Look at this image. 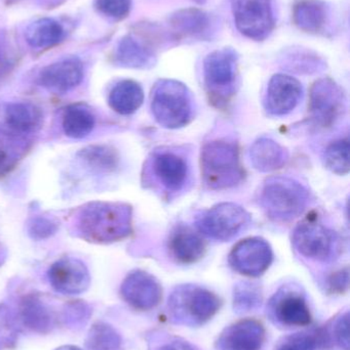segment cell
Listing matches in <instances>:
<instances>
[{"mask_svg": "<svg viewBox=\"0 0 350 350\" xmlns=\"http://www.w3.org/2000/svg\"><path fill=\"white\" fill-rule=\"evenodd\" d=\"M79 228L90 242L123 240L132 232V208L123 203L90 204L80 214Z\"/></svg>", "mask_w": 350, "mask_h": 350, "instance_id": "obj_1", "label": "cell"}, {"mask_svg": "<svg viewBox=\"0 0 350 350\" xmlns=\"http://www.w3.org/2000/svg\"><path fill=\"white\" fill-rule=\"evenodd\" d=\"M201 176L211 189H225L242 183L245 170L234 144L227 141L210 142L201 154Z\"/></svg>", "mask_w": 350, "mask_h": 350, "instance_id": "obj_2", "label": "cell"}, {"mask_svg": "<svg viewBox=\"0 0 350 350\" xmlns=\"http://www.w3.org/2000/svg\"><path fill=\"white\" fill-rule=\"evenodd\" d=\"M310 193L299 181L288 176L269 177L261 191V205L269 218L289 222L308 207Z\"/></svg>", "mask_w": 350, "mask_h": 350, "instance_id": "obj_3", "label": "cell"}, {"mask_svg": "<svg viewBox=\"0 0 350 350\" xmlns=\"http://www.w3.org/2000/svg\"><path fill=\"white\" fill-rule=\"evenodd\" d=\"M151 110L156 122L168 129L186 126L195 112L190 92L174 80H162L156 84L152 92Z\"/></svg>", "mask_w": 350, "mask_h": 350, "instance_id": "obj_4", "label": "cell"}, {"mask_svg": "<svg viewBox=\"0 0 350 350\" xmlns=\"http://www.w3.org/2000/svg\"><path fill=\"white\" fill-rule=\"evenodd\" d=\"M220 306L221 301L216 294L199 286H180L168 299V310L173 318L181 324L191 326L209 322Z\"/></svg>", "mask_w": 350, "mask_h": 350, "instance_id": "obj_5", "label": "cell"}, {"mask_svg": "<svg viewBox=\"0 0 350 350\" xmlns=\"http://www.w3.org/2000/svg\"><path fill=\"white\" fill-rule=\"evenodd\" d=\"M251 222V215L242 206L221 203L205 211L197 221L201 234L216 241H230L242 234Z\"/></svg>", "mask_w": 350, "mask_h": 350, "instance_id": "obj_6", "label": "cell"}, {"mask_svg": "<svg viewBox=\"0 0 350 350\" xmlns=\"http://www.w3.org/2000/svg\"><path fill=\"white\" fill-rule=\"evenodd\" d=\"M292 242L296 250L303 256L325 261L332 256L336 239L334 232L320 220L308 217L296 226Z\"/></svg>", "mask_w": 350, "mask_h": 350, "instance_id": "obj_7", "label": "cell"}, {"mask_svg": "<svg viewBox=\"0 0 350 350\" xmlns=\"http://www.w3.org/2000/svg\"><path fill=\"white\" fill-rule=\"evenodd\" d=\"M347 109L345 96L341 88L332 80L316 82L310 92V116L316 125L329 129L336 124Z\"/></svg>", "mask_w": 350, "mask_h": 350, "instance_id": "obj_8", "label": "cell"}, {"mask_svg": "<svg viewBox=\"0 0 350 350\" xmlns=\"http://www.w3.org/2000/svg\"><path fill=\"white\" fill-rule=\"evenodd\" d=\"M205 86L210 100L217 107H224L236 92V62L232 55L218 53L205 62Z\"/></svg>", "mask_w": 350, "mask_h": 350, "instance_id": "obj_9", "label": "cell"}, {"mask_svg": "<svg viewBox=\"0 0 350 350\" xmlns=\"http://www.w3.org/2000/svg\"><path fill=\"white\" fill-rule=\"evenodd\" d=\"M273 252L266 240L258 237L238 242L229 255V263L234 271L246 277H260L271 267Z\"/></svg>", "mask_w": 350, "mask_h": 350, "instance_id": "obj_10", "label": "cell"}, {"mask_svg": "<svg viewBox=\"0 0 350 350\" xmlns=\"http://www.w3.org/2000/svg\"><path fill=\"white\" fill-rule=\"evenodd\" d=\"M123 300L138 310H150L156 308L162 299L160 282L144 271H134L121 284Z\"/></svg>", "mask_w": 350, "mask_h": 350, "instance_id": "obj_11", "label": "cell"}, {"mask_svg": "<svg viewBox=\"0 0 350 350\" xmlns=\"http://www.w3.org/2000/svg\"><path fill=\"white\" fill-rule=\"evenodd\" d=\"M51 287L64 295H78L90 287V275L84 262L72 257L55 261L47 271Z\"/></svg>", "mask_w": 350, "mask_h": 350, "instance_id": "obj_12", "label": "cell"}, {"mask_svg": "<svg viewBox=\"0 0 350 350\" xmlns=\"http://www.w3.org/2000/svg\"><path fill=\"white\" fill-rule=\"evenodd\" d=\"M303 90L295 78L287 75H275L271 78L264 98L265 110L273 116L290 114L299 104Z\"/></svg>", "mask_w": 350, "mask_h": 350, "instance_id": "obj_13", "label": "cell"}, {"mask_svg": "<svg viewBox=\"0 0 350 350\" xmlns=\"http://www.w3.org/2000/svg\"><path fill=\"white\" fill-rule=\"evenodd\" d=\"M265 329L259 321L245 319L226 328L220 335V350H261L265 341Z\"/></svg>", "mask_w": 350, "mask_h": 350, "instance_id": "obj_14", "label": "cell"}, {"mask_svg": "<svg viewBox=\"0 0 350 350\" xmlns=\"http://www.w3.org/2000/svg\"><path fill=\"white\" fill-rule=\"evenodd\" d=\"M84 79V67L77 59H66L41 70L38 82L55 94H64L79 85Z\"/></svg>", "mask_w": 350, "mask_h": 350, "instance_id": "obj_15", "label": "cell"}, {"mask_svg": "<svg viewBox=\"0 0 350 350\" xmlns=\"http://www.w3.org/2000/svg\"><path fill=\"white\" fill-rule=\"evenodd\" d=\"M234 18L242 33L262 35L273 25L269 0H234Z\"/></svg>", "mask_w": 350, "mask_h": 350, "instance_id": "obj_16", "label": "cell"}, {"mask_svg": "<svg viewBox=\"0 0 350 350\" xmlns=\"http://www.w3.org/2000/svg\"><path fill=\"white\" fill-rule=\"evenodd\" d=\"M152 170L158 183L168 191H180L188 178L186 160L174 152H156L152 159Z\"/></svg>", "mask_w": 350, "mask_h": 350, "instance_id": "obj_17", "label": "cell"}, {"mask_svg": "<svg viewBox=\"0 0 350 350\" xmlns=\"http://www.w3.org/2000/svg\"><path fill=\"white\" fill-rule=\"evenodd\" d=\"M168 250L177 262L192 265L205 255V241L190 226L179 224L168 239Z\"/></svg>", "mask_w": 350, "mask_h": 350, "instance_id": "obj_18", "label": "cell"}, {"mask_svg": "<svg viewBox=\"0 0 350 350\" xmlns=\"http://www.w3.org/2000/svg\"><path fill=\"white\" fill-rule=\"evenodd\" d=\"M1 124L10 135H28L40 127V110L28 103H12L2 111Z\"/></svg>", "mask_w": 350, "mask_h": 350, "instance_id": "obj_19", "label": "cell"}, {"mask_svg": "<svg viewBox=\"0 0 350 350\" xmlns=\"http://www.w3.org/2000/svg\"><path fill=\"white\" fill-rule=\"evenodd\" d=\"M273 312L279 323L289 327H305L312 323V314L303 296L284 292L277 296Z\"/></svg>", "mask_w": 350, "mask_h": 350, "instance_id": "obj_20", "label": "cell"}, {"mask_svg": "<svg viewBox=\"0 0 350 350\" xmlns=\"http://www.w3.org/2000/svg\"><path fill=\"white\" fill-rule=\"evenodd\" d=\"M250 158L255 170L260 172H271L287 163L289 154L273 139L261 137L251 147Z\"/></svg>", "mask_w": 350, "mask_h": 350, "instance_id": "obj_21", "label": "cell"}, {"mask_svg": "<svg viewBox=\"0 0 350 350\" xmlns=\"http://www.w3.org/2000/svg\"><path fill=\"white\" fill-rule=\"evenodd\" d=\"M144 102L141 85L133 80L117 83L109 94L108 103L113 111L121 115H132L139 110Z\"/></svg>", "mask_w": 350, "mask_h": 350, "instance_id": "obj_22", "label": "cell"}, {"mask_svg": "<svg viewBox=\"0 0 350 350\" xmlns=\"http://www.w3.org/2000/svg\"><path fill=\"white\" fill-rule=\"evenodd\" d=\"M25 36L27 42L34 49H49L63 40L65 30L53 18H43L29 25Z\"/></svg>", "mask_w": 350, "mask_h": 350, "instance_id": "obj_23", "label": "cell"}, {"mask_svg": "<svg viewBox=\"0 0 350 350\" xmlns=\"http://www.w3.org/2000/svg\"><path fill=\"white\" fill-rule=\"evenodd\" d=\"M96 119L90 109L82 105H71L63 115L64 133L71 139H84L95 129Z\"/></svg>", "mask_w": 350, "mask_h": 350, "instance_id": "obj_24", "label": "cell"}, {"mask_svg": "<svg viewBox=\"0 0 350 350\" xmlns=\"http://www.w3.org/2000/svg\"><path fill=\"white\" fill-rule=\"evenodd\" d=\"M20 314L25 326L35 332H47L53 324L49 308L34 296H28L23 300Z\"/></svg>", "mask_w": 350, "mask_h": 350, "instance_id": "obj_25", "label": "cell"}, {"mask_svg": "<svg viewBox=\"0 0 350 350\" xmlns=\"http://www.w3.org/2000/svg\"><path fill=\"white\" fill-rule=\"evenodd\" d=\"M121 345V335L106 323L92 325L86 338V350H119Z\"/></svg>", "mask_w": 350, "mask_h": 350, "instance_id": "obj_26", "label": "cell"}, {"mask_svg": "<svg viewBox=\"0 0 350 350\" xmlns=\"http://www.w3.org/2000/svg\"><path fill=\"white\" fill-rule=\"evenodd\" d=\"M349 141L347 139H339L325 150L323 160L325 166L333 174H347L350 170Z\"/></svg>", "mask_w": 350, "mask_h": 350, "instance_id": "obj_27", "label": "cell"}, {"mask_svg": "<svg viewBox=\"0 0 350 350\" xmlns=\"http://www.w3.org/2000/svg\"><path fill=\"white\" fill-rule=\"evenodd\" d=\"M82 158L92 167L101 170H114L117 165L116 154L105 146H92L82 150Z\"/></svg>", "mask_w": 350, "mask_h": 350, "instance_id": "obj_28", "label": "cell"}, {"mask_svg": "<svg viewBox=\"0 0 350 350\" xmlns=\"http://www.w3.org/2000/svg\"><path fill=\"white\" fill-rule=\"evenodd\" d=\"M95 6L100 14L113 20H121L129 14L131 0H96Z\"/></svg>", "mask_w": 350, "mask_h": 350, "instance_id": "obj_29", "label": "cell"}, {"mask_svg": "<svg viewBox=\"0 0 350 350\" xmlns=\"http://www.w3.org/2000/svg\"><path fill=\"white\" fill-rule=\"evenodd\" d=\"M119 62L129 67H140L145 63V57L140 51L139 47L131 40L123 41L118 49Z\"/></svg>", "mask_w": 350, "mask_h": 350, "instance_id": "obj_30", "label": "cell"}, {"mask_svg": "<svg viewBox=\"0 0 350 350\" xmlns=\"http://www.w3.org/2000/svg\"><path fill=\"white\" fill-rule=\"evenodd\" d=\"M259 302V291L252 284L242 283L234 291V304L238 308H253Z\"/></svg>", "mask_w": 350, "mask_h": 350, "instance_id": "obj_31", "label": "cell"}, {"mask_svg": "<svg viewBox=\"0 0 350 350\" xmlns=\"http://www.w3.org/2000/svg\"><path fill=\"white\" fill-rule=\"evenodd\" d=\"M314 337L308 334H295L287 337L277 350H316Z\"/></svg>", "mask_w": 350, "mask_h": 350, "instance_id": "obj_32", "label": "cell"}, {"mask_svg": "<svg viewBox=\"0 0 350 350\" xmlns=\"http://www.w3.org/2000/svg\"><path fill=\"white\" fill-rule=\"evenodd\" d=\"M335 339L337 345L345 350H349V314L345 312L341 318L337 321L334 329Z\"/></svg>", "mask_w": 350, "mask_h": 350, "instance_id": "obj_33", "label": "cell"}, {"mask_svg": "<svg viewBox=\"0 0 350 350\" xmlns=\"http://www.w3.org/2000/svg\"><path fill=\"white\" fill-rule=\"evenodd\" d=\"M57 226L45 219V218H37L30 226V234L35 239H45L55 234Z\"/></svg>", "mask_w": 350, "mask_h": 350, "instance_id": "obj_34", "label": "cell"}, {"mask_svg": "<svg viewBox=\"0 0 350 350\" xmlns=\"http://www.w3.org/2000/svg\"><path fill=\"white\" fill-rule=\"evenodd\" d=\"M349 271H340L334 273L329 281V286L333 292L343 293L349 288Z\"/></svg>", "mask_w": 350, "mask_h": 350, "instance_id": "obj_35", "label": "cell"}, {"mask_svg": "<svg viewBox=\"0 0 350 350\" xmlns=\"http://www.w3.org/2000/svg\"><path fill=\"white\" fill-rule=\"evenodd\" d=\"M158 350H193V349L188 343L182 342V341H174V342L164 345Z\"/></svg>", "mask_w": 350, "mask_h": 350, "instance_id": "obj_36", "label": "cell"}, {"mask_svg": "<svg viewBox=\"0 0 350 350\" xmlns=\"http://www.w3.org/2000/svg\"><path fill=\"white\" fill-rule=\"evenodd\" d=\"M8 159L10 158H8V154L0 148V174L8 167V161H10Z\"/></svg>", "mask_w": 350, "mask_h": 350, "instance_id": "obj_37", "label": "cell"}, {"mask_svg": "<svg viewBox=\"0 0 350 350\" xmlns=\"http://www.w3.org/2000/svg\"><path fill=\"white\" fill-rule=\"evenodd\" d=\"M55 350H82L79 347H74V345H64V347H59Z\"/></svg>", "mask_w": 350, "mask_h": 350, "instance_id": "obj_38", "label": "cell"}]
</instances>
